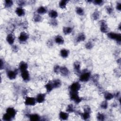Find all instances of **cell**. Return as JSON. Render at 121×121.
Returning a JSON list of instances; mask_svg holds the SVG:
<instances>
[{
	"label": "cell",
	"mask_w": 121,
	"mask_h": 121,
	"mask_svg": "<svg viewBox=\"0 0 121 121\" xmlns=\"http://www.w3.org/2000/svg\"><path fill=\"white\" fill-rule=\"evenodd\" d=\"M13 4L14 2L12 0H5L4 1V6L5 8H10L13 5Z\"/></svg>",
	"instance_id": "cell-31"
},
{
	"label": "cell",
	"mask_w": 121,
	"mask_h": 121,
	"mask_svg": "<svg viewBox=\"0 0 121 121\" xmlns=\"http://www.w3.org/2000/svg\"><path fill=\"white\" fill-rule=\"evenodd\" d=\"M47 11H48V10L46 7L43 6H41L37 9L36 12L37 14H38L40 15H43V14L46 13Z\"/></svg>",
	"instance_id": "cell-22"
},
{
	"label": "cell",
	"mask_w": 121,
	"mask_h": 121,
	"mask_svg": "<svg viewBox=\"0 0 121 121\" xmlns=\"http://www.w3.org/2000/svg\"><path fill=\"white\" fill-rule=\"evenodd\" d=\"M21 73V77L22 78V79L25 81V82H28L30 79V75L29 72L28 70H26L20 72Z\"/></svg>",
	"instance_id": "cell-10"
},
{
	"label": "cell",
	"mask_w": 121,
	"mask_h": 121,
	"mask_svg": "<svg viewBox=\"0 0 121 121\" xmlns=\"http://www.w3.org/2000/svg\"><path fill=\"white\" fill-rule=\"evenodd\" d=\"M48 16L51 19H56L58 16V13L55 10L51 9L49 11Z\"/></svg>",
	"instance_id": "cell-24"
},
{
	"label": "cell",
	"mask_w": 121,
	"mask_h": 121,
	"mask_svg": "<svg viewBox=\"0 0 121 121\" xmlns=\"http://www.w3.org/2000/svg\"><path fill=\"white\" fill-rule=\"evenodd\" d=\"M66 111L68 112V113H73L75 112V109L74 108V105L72 104H69L67 105L66 109Z\"/></svg>",
	"instance_id": "cell-34"
},
{
	"label": "cell",
	"mask_w": 121,
	"mask_h": 121,
	"mask_svg": "<svg viewBox=\"0 0 121 121\" xmlns=\"http://www.w3.org/2000/svg\"><path fill=\"white\" fill-rule=\"evenodd\" d=\"M107 36L109 39L115 40L119 44H121V35L120 33H117L113 32H108L107 33Z\"/></svg>",
	"instance_id": "cell-4"
},
{
	"label": "cell",
	"mask_w": 121,
	"mask_h": 121,
	"mask_svg": "<svg viewBox=\"0 0 121 121\" xmlns=\"http://www.w3.org/2000/svg\"><path fill=\"white\" fill-rule=\"evenodd\" d=\"M35 98L31 96H26L25 99L24 104L26 106H33L36 104V103Z\"/></svg>",
	"instance_id": "cell-7"
},
{
	"label": "cell",
	"mask_w": 121,
	"mask_h": 121,
	"mask_svg": "<svg viewBox=\"0 0 121 121\" xmlns=\"http://www.w3.org/2000/svg\"><path fill=\"white\" fill-rule=\"evenodd\" d=\"M60 66L59 65H56L53 67V71L55 73L58 74L60 73Z\"/></svg>",
	"instance_id": "cell-43"
},
{
	"label": "cell",
	"mask_w": 121,
	"mask_h": 121,
	"mask_svg": "<svg viewBox=\"0 0 121 121\" xmlns=\"http://www.w3.org/2000/svg\"><path fill=\"white\" fill-rule=\"evenodd\" d=\"M100 17V12L98 10L95 9L92 14V18L94 20H97Z\"/></svg>",
	"instance_id": "cell-33"
},
{
	"label": "cell",
	"mask_w": 121,
	"mask_h": 121,
	"mask_svg": "<svg viewBox=\"0 0 121 121\" xmlns=\"http://www.w3.org/2000/svg\"><path fill=\"white\" fill-rule=\"evenodd\" d=\"M59 117L60 120L62 121L67 120L69 117V113L67 112L60 111L59 114Z\"/></svg>",
	"instance_id": "cell-20"
},
{
	"label": "cell",
	"mask_w": 121,
	"mask_h": 121,
	"mask_svg": "<svg viewBox=\"0 0 121 121\" xmlns=\"http://www.w3.org/2000/svg\"><path fill=\"white\" fill-rule=\"evenodd\" d=\"M91 76V74L90 71L87 69H84L83 71H81L79 74V81L82 82H88L90 79Z\"/></svg>",
	"instance_id": "cell-2"
},
{
	"label": "cell",
	"mask_w": 121,
	"mask_h": 121,
	"mask_svg": "<svg viewBox=\"0 0 121 121\" xmlns=\"http://www.w3.org/2000/svg\"><path fill=\"white\" fill-rule=\"evenodd\" d=\"M44 87L46 89V92L47 93H49L51 92L52 91V90L54 89L52 83V81L50 80L45 85H44Z\"/></svg>",
	"instance_id": "cell-21"
},
{
	"label": "cell",
	"mask_w": 121,
	"mask_h": 121,
	"mask_svg": "<svg viewBox=\"0 0 121 121\" xmlns=\"http://www.w3.org/2000/svg\"><path fill=\"white\" fill-rule=\"evenodd\" d=\"M86 36L85 34L83 32H81V33H79L77 35V37H76L75 41L76 43H79L84 41L86 40Z\"/></svg>",
	"instance_id": "cell-16"
},
{
	"label": "cell",
	"mask_w": 121,
	"mask_h": 121,
	"mask_svg": "<svg viewBox=\"0 0 121 121\" xmlns=\"http://www.w3.org/2000/svg\"><path fill=\"white\" fill-rule=\"evenodd\" d=\"M69 54V51L67 49H62L60 51V55L63 58H67Z\"/></svg>",
	"instance_id": "cell-25"
},
{
	"label": "cell",
	"mask_w": 121,
	"mask_h": 121,
	"mask_svg": "<svg viewBox=\"0 0 121 121\" xmlns=\"http://www.w3.org/2000/svg\"><path fill=\"white\" fill-rule=\"evenodd\" d=\"M15 12L16 14L19 17H23L26 14V11L23 7H18L16 8Z\"/></svg>",
	"instance_id": "cell-17"
},
{
	"label": "cell",
	"mask_w": 121,
	"mask_h": 121,
	"mask_svg": "<svg viewBox=\"0 0 121 121\" xmlns=\"http://www.w3.org/2000/svg\"><path fill=\"white\" fill-rule=\"evenodd\" d=\"M117 63H119V64L121 63V59L120 58H119V59H118L117 60Z\"/></svg>",
	"instance_id": "cell-50"
},
{
	"label": "cell",
	"mask_w": 121,
	"mask_h": 121,
	"mask_svg": "<svg viewBox=\"0 0 121 121\" xmlns=\"http://www.w3.org/2000/svg\"><path fill=\"white\" fill-rule=\"evenodd\" d=\"M29 37V35L26 32L22 31L20 33L18 37V39L20 43H24L27 41Z\"/></svg>",
	"instance_id": "cell-9"
},
{
	"label": "cell",
	"mask_w": 121,
	"mask_h": 121,
	"mask_svg": "<svg viewBox=\"0 0 121 121\" xmlns=\"http://www.w3.org/2000/svg\"><path fill=\"white\" fill-rule=\"evenodd\" d=\"M46 94L45 93H39L37 95L35 99L37 103L41 104L45 101Z\"/></svg>",
	"instance_id": "cell-11"
},
{
	"label": "cell",
	"mask_w": 121,
	"mask_h": 121,
	"mask_svg": "<svg viewBox=\"0 0 121 121\" xmlns=\"http://www.w3.org/2000/svg\"><path fill=\"white\" fill-rule=\"evenodd\" d=\"M73 31V28L70 26H64L63 27L62 32L65 35L70 34Z\"/></svg>",
	"instance_id": "cell-28"
},
{
	"label": "cell",
	"mask_w": 121,
	"mask_h": 121,
	"mask_svg": "<svg viewBox=\"0 0 121 121\" xmlns=\"http://www.w3.org/2000/svg\"><path fill=\"white\" fill-rule=\"evenodd\" d=\"M105 10L109 15H112L114 11V9L112 5H109L105 7Z\"/></svg>",
	"instance_id": "cell-36"
},
{
	"label": "cell",
	"mask_w": 121,
	"mask_h": 121,
	"mask_svg": "<svg viewBox=\"0 0 121 121\" xmlns=\"http://www.w3.org/2000/svg\"><path fill=\"white\" fill-rule=\"evenodd\" d=\"M17 3L19 7H23L26 5V2L25 0H17Z\"/></svg>",
	"instance_id": "cell-44"
},
{
	"label": "cell",
	"mask_w": 121,
	"mask_h": 121,
	"mask_svg": "<svg viewBox=\"0 0 121 121\" xmlns=\"http://www.w3.org/2000/svg\"><path fill=\"white\" fill-rule=\"evenodd\" d=\"M28 67V64L26 62L22 60L20 61V63H19L18 69L20 72H21V71L27 70Z\"/></svg>",
	"instance_id": "cell-18"
},
{
	"label": "cell",
	"mask_w": 121,
	"mask_h": 121,
	"mask_svg": "<svg viewBox=\"0 0 121 121\" xmlns=\"http://www.w3.org/2000/svg\"><path fill=\"white\" fill-rule=\"evenodd\" d=\"M99 76L98 74H94L93 75H91V78H90V79H91L93 82L95 84H98V82L99 81Z\"/></svg>",
	"instance_id": "cell-35"
},
{
	"label": "cell",
	"mask_w": 121,
	"mask_h": 121,
	"mask_svg": "<svg viewBox=\"0 0 121 121\" xmlns=\"http://www.w3.org/2000/svg\"><path fill=\"white\" fill-rule=\"evenodd\" d=\"M47 45L49 47H52L53 46V43L52 41V40H49L47 41Z\"/></svg>",
	"instance_id": "cell-47"
},
{
	"label": "cell",
	"mask_w": 121,
	"mask_h": 121,
	"mask_svg": "<svg viewBox=\"0 0 121 121\" xmlns=\"http://www.w3.org/2000/svg\"><path fill=\"white\" fill-rule=\"evenodd\" d=\"M12 50L14 52H17L19 50L18 47L17 45H12Z\"/></svg>",
	"instance_id": "cell-45"
},
{
	"label": "cell",
	"mask_w": 121,
	"mask_h": 121,
	"mask_svg": "<svg viewBox=\"0 0 121 121\" xmlns=\"http://www.w3.org/2000/svg\"><path fill=\"white\" fill-rule=\"evenodd\" d=\"M73 69L75 73L78 74H80L81 71V64L79 61H75L73 63Z\"/></svg>",
	"instance_id": "cell-15"
},
{
	"label": "cell",
	"mask_w": 121,
	"mask_h": 121,
	"mask_svg": "<svg viewBox=\"0 0 121 121\" xmlns=\"http://www.w3.org/2000/svg\"><path fill=\"white\" fill-rule=\"evenodd\" d=\"M85 48L87 50H91L94 46V44L91 41H88L85 45Z\"/></svg>",
	"instance_id": "cell-39"
},
{
	"label": "cell",
	"mask_w": 121,
	"mask_h": 121,
	"mask_svg": "<svg viewBox=\"0 0 121 121\" xmlns=\"http://www.w3.org/2000/svg\"><path fill=\"white\" fill-rule=\"evenodd\" d=\"M105 116L103 113L101 112H97L96 114V119L97 120L100 121H103L105 120Z\"/></svg>",
	"instance_id": "cell-37"
},
{
	"label": "cell",
	"mask_w": 121,
	"mask_h": 121,
	"mask_svg": "<svg viewBox=\"0 0 121 121\" xmlns=\"http://www.w3.org/2000/svg\"><path fill=\"white\" fill-rule=\"evenodd\" d=\"M75 11H76V13L80 16H84L85 14L84 9L81 7H77L76 8Z\"/></svg>",
	"instance_id": "cell-30"
},
{
	"label": "cell",
	"mask_w": 121,
	"mask_h": 121,
	"mask_svg": "<svg viewBox=\"0 0 121 121\" xmlns=\"http://www.w3.org/2000/svg\"><path fill=\"white\" fill-rule=\"evenodd\" d=\"M60 73L64 77H67L69 76L70 72L69 69L66 66H60Z\"/></svg>",
	"instance_id": "cell-13"
},
{
	"label": "cell",
	"mask_w": 121,
	"mask_h": 121,
	"mask_svg": "<svg viewBox=\"0 0 121 121\" xmlns=\"http://www.w3.org/2000/svg\"><path fill=\"white\" fill-rule=\"evenodd\" d=\"M18 71L19 69H15L13 70H8L7 71V77L10 80L15 79L18 73Z\"/></svg>",
	"instance_id": "cell-6"
},
{
	"label": "cell",
	"mask_w": 121,
	"mask_h": 121,
	"mask_svg": "<svg viewBox=\"0 0 121 121\" xmlns=\"http://www.w3.org/2000/svg\"><path fill=\"white\" fill-rule=\"evenodd\" d=\"M81 87V85L79 82H74L69 86V91L79 92Z\"/></svg>",
	"instance_id": "cell-8"
},
{
	"label": "cell",
	"mask_w": 121,
	"mask_h": 121,
	"mask_svg": "<svg viewBox=\"0 0 121 121\" xmlns=\"http://www.w3.org/2000/svg\"><path fill=\"white\" fill-rule=\"evenodd\" d=\"M69 1L67 0H61L59 3V6L61 9H66Z\"/></svg>",
	"instance_id": "cell-32"
},
{
	"label": "cell",
	"mask_w": 121,
	"mask_h": 121,
	"mask_svg": "<svg viewBox=\"0 0 121 121\" xmlns=\"http://www.w3.org/2000/svg\"><path fill=\"white\" fill-rule=\"evenodd\" d=\"M116 9L117 10H118L119 11L121 10V2H118L116 3Z\"/></svg>",
	"instance_id": "cell-46"
},
{
	"label": "cell",
	"mask_w": 121,
	"mask_h": 121,
	"mask_svg": "<svg viewBox=\"0 0 121 121\" xmlns=\"http://www.w3.org/2000/svg\"><path fill=\"white\" fill-rule=\"evenodd\" d=\"M33 21L35 23H39L42 21L43 20V17L41 15L36 13L34 15L33 17Z\"/></svg>",
	"instance_id": "cell-29"
},
{
	"label": "cell",
	"mask_w": 121,
	"mask_h": 121,
	"mask_svg": "<svg viewBox=\"0 0 121 121\" xmlns=\"http://www.w3.org/2000/svg\"><path fill=\"white\" fill-rule=\"evenodd\" d=\"M100 30L103 33L107 34L109 32V27L106 21L104 20H101L99 21Z\"/></svg>",
	"instance_id": "cell-5"
},
{
	"label": "cell",
	"mask_w": 121,
	"mask_h": 121,
	"mask_svg": "<svg viewBox=\"0 0 121 121\" xmlns=\"http://www.w3.org/2000/svg\"><path fill=\"white\" fill-rule=\"evenodd\" d=\"M15 40V36L12 33H10L8 34V35L6 36V41L9 45H13Z\"/></svg>",
	"instance_id": "cell-12"
},
{
	"label": "cell",
	"mask_w": 121,
	"mask_h": 121,
	"mask_svg": "<svg viewBox=\"0 0 121 121\" xmlns=\"http://www.w3.org/2000/svg\"><path fill=\"white\" fill-rule=\"evenodd\" d=\"M83 112H78V113L81 118L85 120H88L90 118L91 109L88 105H85L83 108Z\"/></svg>",
	"instance_id": "cell-1"
},
{
	"label": "cell",
	"mask_w": 121,
	"mask_h": 121,
	"mask_svg": "<svg viewBox=\"0 0 121 121\" xmlns=\"http://www.w3.org/2000/svg\"><path fill=\"white\" fill-rule=\"evenodd\" d=\"M23 23H22V27H25V28H26V27H27V26H28V25H27V22H26V21H25V22H22Z\"/></svg>",
	"instance_id": "cell-49"
},
{
	"label": "cell",
	"mask_w": 121,
	"mask_h": 121,
	"mask_svg": "<svg viewBox=\"0 0 121 121\" xmlns=\"http://www.w3.org/2000/svg\"><path fill=\"white\" fill-rule=\"evenodd\" d=\"M13 119V118L7 112L4 113L2 117V120L4 121H10L12 120Z\"/></svg>",
	"instance_id": "cell-38"
},
{
	"label": "cell",
	"mask_w": 121,
	"mask_h": 121,
	"mask_svg": "<svg viewBox=\"0 0 121 121\" xmlns=\"http://www.w3.org/2000/svg\"><path fill=\"white\" fill-rule=\"evenodd\" d=\"M92 3L95 5L101 6L104 4V1L103 0H93Z\"/></svg>",
	"instance_id": "cell-41"
},
{
	"label": "cell",
	"mask_w": 121,
	"mask_h": 121,
	"mask_svg": "<svg viewBox=\"0 0 121 121\" xmlns=\"http://www.w3.org/2000/svg\"><path fill=\"white\" fill-rule=\"evenodd\" d=\"M4 67H5L4 61L2 59H0V69H3Z\"/></svg>",
	"instance_id": "cell-48"
},
{
	"label": "cell",
	"mask_w": 121,
	"mask_h": 121,
	"mask_svg": "<svg viewBox=\"0 0 121 121\" xmlns=\"http://www.w3.org/2000/svg\"><path fill=\"white\" fill-rule=\"evenodd\" d=\"M50 25L53 26H56L58 25V21L56 19H51L49 21Z\"/></svg>",
	"instance_id": "cell-42"
},
{
	"label": "cell",
	"mask_w": 121,
	"mask_h": 121,
	"mask_svg": "<svg viewBox=\"0 0 121 121\" xmlns=\"http://www.w3.org/2000/svg\"><path fill=\"white\" fill-rule=\"evenodd\" d=\"M100 106L101 108L102 109H104V110L107 109L108 107V104L107 101L105 100L104 101H103V102H102L100 105Z\"/></svg>",
	"instance_id": "cell-40"
},
{
	"label": "cell",
	"mask_w": 121,
	"mask_h": 121,
	"mask_svg": "<svg viewBox=\"0 0 121 121\" xmlns=\"http://www.w3.org/2000/svg\"><path fill=\"white\" fill-rule=\"evenodd\" d=\"M104 97L106 101L111 100L114 98V95L112 93L106 91L104 93Z\"/></svg>",
	"instance_id": "cell-26"
},
{
	"label": "cell",
	"mask_w": 121,
	"mask_h": 121,
	"mask_svg": "<svg viewBox=\"0 0 121 121\" xmlns=\"http://www.w3.org/2000/svg\"><path fill=\"white\" fill-rule=\"evenodd\" d=\"M29 120L32 121H38L41 120V117L38 114H29L27 115Z\"/></svg>",
	"instance_id": "cell-19"
},
{
	"label": "cell",
	"mask_w": 121,
	"mask_h": 121,
	"mask_svg": "<svg viewBox=\"0 0 121 121\" xmlns=\"http://www.w3.org/2000/svg\"><path fill=\"white\" fill-rule=\"evenodd\" d=\"M52 83L54 87V88H58L61 86L62 83L60 79H55L52 80Z\"/></svg>",
	"instance_id": "cell-27"
},
{
	"label": "cell",
	"mask_w": 121,
	"mask_h": 121,
	"mask_svg": "<svg viewBox=\"0 0 121 121\" xmlns=\"http://www.w3.org/2000/svg\"><path fill=\"white\" fill-rule=\"evenodd\" d=\"M121 23H120L118 26V29L119 30H121Z\"/></svg>",
	"instance_id": "cell-51"
},
{
	"label": "cell",
	"mask_w": 121,
	"mask_h": 121,
	"mask_svg": "<svg viewBox=\"0 0 121 121\" xmlns=\"http://www.w3.org/2000/svg\"><path fill=\"white\" fill-rule=\"evenodd\" d=\"M70 99L73 101L76 104H78L81 102L83 100L82 97L79 95L78 92L69 91Z\"/></svg>",
	"instance_id": "cell-3"
},
{
	"label": "cell",
	"mask_w": 121,
	"mask_h": 121,
	"mask_svg": "<svg viewBox=\"0 0 121 121\" xmlns=\"http://www.w3.org/2000/svg\"><path fill=\"white\" fill-rule=\"evenodd\" d=\"M6 112L8 113L10 116H11L13 118H15L17 115V111L13 107H9L6 109Z\"/></svg>",
	"instance_id": "cell-14"
},
{
	"label": "cell",
	"mask_w": 121,
	"mask_h": 121,
	"mask_svg": "<svg viewBox=\"0 0 121 121\" xmlns=\"http://www.w3.org/2000/svg\"><path fill=\"white\" fill-rule=\"evenodd\" d=\"M54 42L59 45L63 44L64 43L63 37L60 35H57L54 37Z\"/></svg>",
	"instance_id": "cell-23"
}]
</instances>
